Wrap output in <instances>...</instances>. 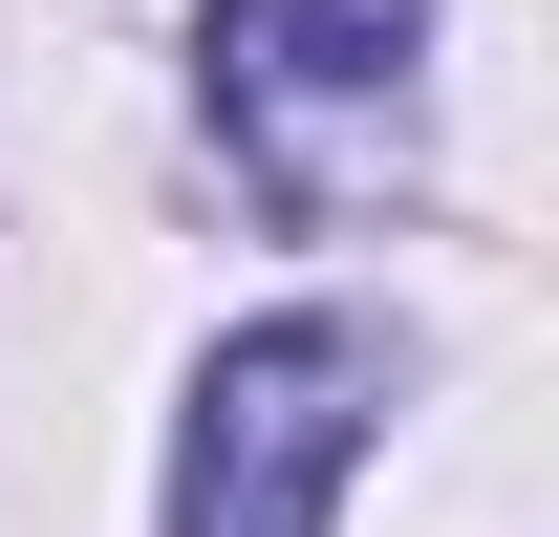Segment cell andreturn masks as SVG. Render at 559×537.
<instances>
[{
  "label": "cell",
  "mask_w": 559,
  "mask_h": 537,
  "mask_svg": "<svg viewBox=\"0 0 559 537\" xmlns=\"http://www.w3.org/2000/svg\"><path fill=\"white\" fill-rule=\"evenodd\" d=\"M409 44H430V0H215V22H194L215 130L259 151L280 194H323V151L409 108Z\"/></svg>",
  "instance_id": "obj_2"
},
{
  "label": "cell",
  "mask_w": 559,
  "mask_h": 537,
  "mask_svg": "<svg viewBox=\"0 0 559 537\" xmlns=\"http://www.w3.org/2000/svg\"><path fill=\"white\" fill-rule=\"evenodd\" d=\"M388 323H345V301H280V323H237L194 366V408H173V537H323L345 516L366 430H388Z\"/></svg>",
  "instance_id": "obj_1"
}]
</instances>
